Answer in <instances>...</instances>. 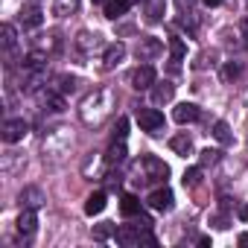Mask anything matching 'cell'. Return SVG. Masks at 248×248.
Returning <instances> with one entry per match:
<instances>
[{
  "label": "cell",
  "mask_w": 248,
  "mask_h": 248,
  "mask_svg": "<svg viewBox=\"0 0 248 248\" xmlns=\"http://www.w3.org/2000/svg\"><path fill=\"white\" fill-rule=\"evenodd\" d=\"M44 105H47L50 111L62 114V111H64V93H62V91H59V93H53V91H50V93L44 96Z\"/></svg>",
  "instance_id": "23"
},
{
  "label": "cell",
  "mask_w": 248,
  "mask_h": 248,
  "mask_svg": "<svg viewBox=\"0 0 248 248\" xmlns=\"http://www.w3.org/2000/svg\"><path fill=\"white\" fill-rule=\"evenodd\" d=\"M79 3H82V0H53V15H59V18L76 15L79 12Z\"/></svg>",
  "instance_id": "19"
},
{
  "label": "cell",
  "mask_w": 248,
  "mask_h": 248,
  "mask_svg": "<svg viewBox=\"0 0 248 248\" xmlns=\"http://www.w3.org/2000/svg\"><path fill=\"white\" fill-rule=\"evenodd\" d=\"M123 56H126V44H123V41H114V44H108V47H105V56H102V62H105V70L117 67V64L123 62Z\"/></svg>",
  "instance_id": "11"
},
{
  "label": "cell",
  "mask_w": 248,
  "mask_h": 248,
  "mask_svg": "<svg viewBox=\"0 0 248 248\" xmlns=\"http://www.w3.org/2000/svg\"><path fill=\"white\" fill-rule=\"evenodd\" d=\"M239 219H248V204H242V207H239Z\"/></svg>",
  "instance_id": "33"
},
{
  "label": "cell",
  "mask_w": 248,
  "mask_h": 248,
  "mask_svg": "<svg viewBox=\"0 0 248 248\" xmlns=\"http://www.w3.org/2000/svg\"><path fill=\"white\" fill-rule=\"evenodd\" d=\"M27 132H30L27 120L15 117V120H6V123H3V129H0V138H3L6 143H18V140H24V138H27Z\"/></svg>",
  "instance_id": "5"
},
{
  "label": "cell",
  "mask_w": 248,
  "mask_h": 248,
  "mask_svg": "<svg viewBox=\"0 0 248 248\" xmlns=\"http://www.w3.org/2000/svg\"><path fill=\"white\" fill-rule=\"evenodd\" d=\"M21 24H24L27 30H35V27H41V24H44V15H41V9H38V6H27V9H21Z\"/></svg>",
  "instance_id": "15"
},
{
  "label": "cell",
  "mask_w": 248,
  "mask_h": 248,
  "mask_svg": "<svg viewBox=\"0 0 248 248\" xmlns=\"http://www.w3.org/2000/svg\"><path fill=\"white\" fill-rule=\"evenodd\" d=\"M120 213L126 216V219L138 216V213H140V199H138V196H132V193H126V196L120 199Z\"/></svg>",
  "instance_id": "17"
},
{
  "label": "cell",
  "mask_w": 248,
  "mask_h": 248,
  "mask_svg": "<svg viewBox=\"0 0 248 248\" xmlns=\"http://www.w3.org/2000/svg\"><path fill=\"white\" fill-rule=\"evenodd\" d=\"M239 73H242V67H239L236 62H228V64L222 67V82H233Z\"/></svg>",
  "instance_id": "26"
},
{
  "label": "cell",
  "mask_w": 248,
  "mask_h": 248,
  "mask_svg": "<svg viewBox=\"0 0 248 248\" xmlns=\"http://www.w3.org/2000/svg\"><path fill=\"white\" fill-rule=\"evenodd\" d=\"M149 207L152 210H158V213H167V210H172V204H175V196H172V190L170 187H158V190H152L149 193Z\"/></svg>",
  "instance_id": "6"
},
{
  "label": "cell",
  "mask_w": 248,
  "mask_h": 248,
  "mask_svg": "<svg viewBox=\"0 0 248 248\" xmlns=\"http://www.w3.org/2000/svg\"><path fill=\"white\" fill-rule=\"evenodd\" d=\"M35 228H38V213H35V207H24V213L18 216V233H21V236H32Z\"/></svg>",
  "instance_id": "10"
},
{
  "label": "cell",
  "mask_w": 248,
  "mask_h": 248,
  "mask_svg": "<svg viewBox=\"0 0 248 248\" xmlns=\"http://www.w3.org/2000/svg\"><path fill=\"white\" fill-rule=\"evenodd\" d=\"M138 123L140 129L149 132V135H158L164 129V114L158 108H138Z\"/></svg>",
  "instance_id": "4"
},
{
  "label": "cell",
  "mask_w": 248,
  "mask_h": 248,
  "mask_svg": "<svg viewBox=\"0 0 248 248\" xmlns=\"http://www.w3.org/2000/svg\"><path fill=\"white\" fill-rule=\"evenodd\" d=\"M199 117H202V111H199L196 102H181V105H175V111H172V120L181 123V126H187V123H196Z\"/></svg>",
  "instance_id": "8"
},
{
  "label": "cell",
  "mask_w": 248,
  "mask_h": 248,
  "mask_svg": "<svg viewBox=\"0 0 248 248\" xmlns=\"http://www.w3.org/2000/svg\"><path fill=\"white\" fill-rule=\"evenodd\" d=\"M59 91L62 93H73L76 91V79L73 76H59Z\"/></svg>",
  "instance_id": "29"
},
{
  "label": "cell",
  "mask_w": 248,
  "mask_h": 248,
  "mask_svg": "<svg viewBox=\"0 0 248 248\" xmlns=\"http://www.w3.org/2000/svg\"><path fill=\"white\" fill-rule=\"evenodd\" d=\"M76 47H79L82 53H93V50L99 47V35H96V32H93V35H91V32H79Z\"/></svg>",
  "instance_id": "21"
},
{
  "label": "cell",
  "mask_w": 248,
  "mask_h": 248,
  "mask_svg": "<svg viewBox=\"0 0 248 248\" xmlns=\"http://www.w3.org/2000/svg\"><path fill=\"white\" fill-rule=\"evenodd\" d=\"M18 202H21V207H41L44 196H41V190H38V187H27V190H21Z\"/></svg>",
  "instance_id": "18"
},
{
  "label": "cell",
  "mask_w": 248,
  "mask_h": 248,
  "mask_svg": "<svg viewBox=\"0 0 248 248\" xmlns=\"http://www.w3.org/2000/svg\"><path fill=\"white\" fill-rule=\"evenodd\" d=\"M0 35H3V50H6V53H12V50H15V44H18V38H15V27H12V24H3Z\"/></svg>",
  "instance_id": "24"
},
{
  "label": "cell",
  "mask_w": 248,
  "mask_h": 248,
  "mask_svg": "<svg viewBox=\"0 0 248 248\" xmlns=\"http://www.w3.org/2000/svg\"><path fill=\"white\" fill-rule=\"evenodd\" d=\"M129 6H132V0H108V3H105V18L117 21V18H123L129 12Z\"/></svg>",
  "instance_id": "14"
},
{
  "label": "cell",
  "mask_w": 248,
  "mask_h": 248,
  "mask_svg": "<svg viewBox=\"0 0 248 248\" xmlns=\"http://www.w3.org/2000/svg\"><path fill=\"white\" fill-rule=\"evenodd\" d=\"M105 204H108V196H105L102 190H96V193L88 196V202H85V213H88V216H99V213L105 210Z\"/></svg>",
  "instance_id": "12"
},
{
  "label": "cell",
  "mask_w": 248,
  "mask_h": 248,
  "mask_svg": "<svg viewBox=\"0 0 248 248\" xmlns=\"http://www.w3.org/2000/svg\"><path fill=\"white\" fill-rule=\"evenodd\" d=\"M170 149H172L175 155L187 158V155H193V138H190V135H175V138L170 140Z\"/></svg>",
  "instance_id": "16"
},
{
  "label": "cell",
  "mask_w": 248,
  "mask_h": 248,
  "mask_svg": "<svg viewBox=\"0 0 248 248\" xmlns=\"http://www.w3.org/2000/svg\"><path fill=\"white\" fill-rule=\"evenodd\" d=\"M111 231H114V228L105 222V225H96V228H93V236H96V239H108V236H111Z\"/></svg>",
  "instance_id": "31"
},
{
  "label": "cell",
  "mask_w": 248,
  "mask_h": 248,
  "mask_svg": "<svg viewBox=\"0 0 248 248\" xmlns=\"http://www.w3.org/2000/svg\"><path fill=\"white\" fill-rule=\"evenodd\" d=\"M140 3H143V0H140Z\"/></svg>",
  "instance_id": "36"
},
{
  "label": "cell",
  "mask_w": 248,
  "mask_h": 248,
  "mask_svg": "<svg viewBox=\"0 0 248 248\" xmlns=\"http://www.w3.org/2000/svg\"><path fill=\"white\" fill-rule=\"evenodd\" d=\"M213 138H216L222 146H228V143L233 140V138H231V129H228V123H225V120H216V123H213Z\"/></svg>",
  "instance_id": "22"
},
{
  "label": "cell",
  "mask_w": 248,
  "mask_h": 248,
  "mask_svg": "<svg viewBox=\"0 0 248 248\" xmlns=\"http://www.w3.org/2000/svg\"><path fill=\"white\" fill-rule=\"evenodd\" d=\"M126 161V140H114V146L108 149V155H105V164L108 167H117V164H123Z\"/></svg>",
  "instance_id": "20"
},
{
  "label": "cell",
  "mask_w": 248,
  "mask_h": 248,
  "mask_svg": "<svg viewBox=\"0 0 248 248\" xmlns=\"http://www.w3.org/2000/svg\"><path fill=\"white\" fill-rule=\"evenodd\" d=\"M170 53H172V62H181V59L187 56V47H184V41H181L178 35L170 38Z\"/></svg>",
  "instance_id": "25"
},
{
  "label": "cell",
  "mask_w": 248,
  "mask_h": 248,
  "mask_svg": "<svg viewBox=\"0 0 248 248\" xmlns=\"http://www.w3.org/2000/svg\"><path fill=\"white\" fill-rule=\"evenodd\" d=\"M202 3H204V6H219L222 0H202Z\"/></svg>",
  "instance_id": "34"
},
{
  "label": "cell",
  "mask_w": 248,
  "mask_h": 248,
  "mask_svg": "<svg viewBox=\"0 0 248 248\" xmlns=\"http://www.w3.org/2000/svg\"><path fill=\"white\" fill-rule=\"evenodd\" d=\"M135 175H140L138 181H167L170 167H167L161 158H155V155H143L140 164L135 167Z\"/></svg>",
  "instance_id": "2"
},
{
  "label": "cell",
  "mask_w": 248,
  "mask_h": 248,
  "mask_svg": "<svg viewBox=\"0 0 248 248\" xmlns=\"http://www.w3.org/2000/svg\"><path fill=\"white\" fill-rule=\"evenodd\" d=\"M161 53H164V41L155 38V35H143V38L138 41V47H135V56H138L140 62H155Z\"/></svg>",
  "instance_id": "3"
},
{
  "label": "cell",
  "mask_w": 248,
  "mask_h": 248,
  "mask_svg": "<svg viewBox=\"0 0 248 248\" xmlns=\"http://www.w3.org/2000/svg\"><path fill=\"white\" fill-rule=\"evenodd\" d=\"M91 3H108V0H91Z\"/></svg>",
  "instance_id": "35"
},
{
  "label": "cell",
  "mask_w": 248,
  "mask_h": 248,
  "mask_svg": "<svg viewBox=\"0 0 248 248\" xmlns=\"http://www.w3.org/2000/svg\"><path fill=\"white\" fill-rule=\"evenodd\" d=\"M111 111H114V93H111L108 88H96L93 93H88V96L82 99L79 117H82L85 126L96 129V126H102V123L111 117Z\"/></svg>",
  "instance_id": "1"
},
{
  "label": "cell",
  "mask_w": 248,
  "mask_h": 248,
  "mask_svg": "<svg viewBox=\"0 0 248 248\" xmlns=\"http://www.w3.org/2000/svg\"><path fill=\"white\" fill-rule=\"evenodd\" d=\"M155 82H158V73H155L152 64H140V67L132 73V88H135V91H149Z\"/></svg>",
  "instance_id": "7"
},
{
  "label": "cell",
  "mask_w": 248,
  "mask_h": 248,
  "mask_svg": "<svg viewBox=\"0 0 248 248\" xmlns=\"http://www.w3.org/2000/svg\"><path fill=\"white\" fill-rule=\"evenodd\" d=\"M239 30H242V38H245V50H248V18L239 24Z\"/></svg>",
  "instance_id": "32"
},
{
  "label": "cell",
  "mask_w": 248,
  "mask_h": 248,
  "mask_svg": "<svg viewBox=\"0 0 248 248\" xmlns=\"http://www.w3.org/2000/svg\"><path fill=\"white\" fill-rule=\"evenodd\" d=\"M126 135H129V120L120 117L117 120V129H114V140H126Z\"/></svg>",
  "instance_id": "28"
},
{
  "label": "cell",
  "mask_w": 248,
  "mask_h": 248,
  "mask_svg": "<svg viewBox=\"0 0 248 248\" xmlns=\"http://www.w3.org/2000/svg\"><path fill=\"white\" fill-rule=\"evenodd\" d=\"M172 93H175V85H172V82H155V85H152V99H155V105L170 102Z\"/></svg>",
  "instance_id": "13"
},
{
  "label": "cell",
  "mask_w": 248,
  "mask_h": 248,
  "mask_svg": "<svg viewBox=\"0 0 248 248\" xmlns=\"http://www.w3.org/2000/svg\"><path fill=\"white\" fill-rule=\"evenodd\" d=\"M181 181H184V187H199V184H202V170H199V167H193V170H187Z\"/></svg>",
  "instance_id": "27"
},
{
  "label": "cell",
  "mask_w": 248,
  "mask_h": 248,
  "mask_svg": "<svg viewBox=\"0 0 248 248\" xmlns=\"http://www.w3.org/2000/svg\"><path fill=\"white\" fill-rule=\"evenodd\" d=\"M216 161H219V152H216V149H204V152H202V167L216 164Z\"/></svg>",
  "instance_id": "30"
},
{
  "label": "cell",
  "mask_w": 248,
  "mask_h": 248,
  "mask_svg": "<svg viewBox=\"0 0 248 248\" xmlns=\"http://www.w3.org/2000/svg\"><path fill=\"white\" fill-rule=\"evenodd\" d=\"M178 6V15H181V24L193 32L199 27V18H196V0H175Z\"/></svg>",
  "instance_id": "9"
}]
</instances>
